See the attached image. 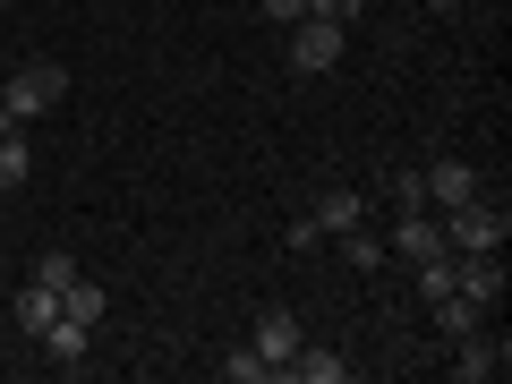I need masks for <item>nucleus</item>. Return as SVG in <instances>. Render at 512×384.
<instances>
[{"mask_svg": "<svg viewBox=\"0 0 512 384\" xmlns=\"http://www.w3.org/2000/svg\"><path fill=\"white\" fill-rule=\"evenodd\" d=\"M504 239H512V222H504V205H487V197H470V205L444 214V248L453 256H504Z\"/></svg>", "mask_w": 512, "mask_h": 384, "instance_id": "obj_1", "label": "nucleus"}, {"mask_svg": "<svg viewBox=\"0 0 512 384\" xmlns=\"http://www.w3.org/2000/svg\"><path fill=\"white\" fill-rule=\"evenodd\" d=\"M60 94H69V69H60V60H26L18 77H9V86H0V103H9V120H43V111H60Z\"/></svg>", "mask_w": 512, "mask_h": 384, "instance_id": "obj_2", "label": "nucleus"}, {"mask_svg": "<svg viewBox=\"0 0 512 384\" xmlns=\"http://www.w3.org/2000/svg\"><path fill=\"white\" fill-rule=\"evenodd\" d=\"M282 35H291V69H299V77H325L333 60H342L350 26H333V18H299V26H282Z\"/></svg>", "mask_w": 512, "mask_h": 384, "instance_id": "obj_3", "label": "nucleus"}, {"mask_svg": "<svg viewBox=\"0 0 512 384\" xmlns=\"http://www.w3.org/2000/svg\"><path fill=\"white\" fill-rule=\"evenodd\" d=\"M248 342H256V359L274 367V384H291V359H299V342H308V333H299V316H291V308H265Z\"/></svg>", "mask_w": 512, "mask_h": 384, "instance_id": "obj_4", "label": "nucleus"}, {"mask_svg": "<svg viewBox=\"0 0 512 384\" xmlns=\"http://www.w3.org/2000/svg\"><path fill=\"white\" fill-rule=\"evenodd\" d=\"M470 197H487L470 163H427L419 171V205H427V214H453V205H470Z\"/></svg>", "mask_w": 512, "mask_h": 384, "instance_id": "obj_5", "label": "nucleus"}, {"mask_svg": "<svg viewBox=\"0 0 512 384\" xmlns=\"http://www.w3.org/2000/svg\"><path fill=\"white\" fill-rule=\"evenodd\" d=\"M504 367H512V342H504V333L478 325V333H461V342H453V376H461V384H487V376H504Z\"/></svg>", "mask_w": 512, "mask_h": 384, "instance_id": "obj_6", "label": "nucleus"}, {"mask_svg": "<svg viewBox=\"0 0 512 384\" xmlns=\"http://www.w3.org/2000/svg\"><path fill=\"white\" fill-rule=\"evenodd\" d=\"M393 256H410V265H427V256H453L444 248V222L427 214V205H402V222H393V239H384Z\"/></svg>", "mask_w": 512, "mask_h": 384, "instance_id": "obj_7", "label": "nucleus"}, {"mask_svg": "<svg viewBox=\"0 0 512 384\" xmlns=\"http://www.w3.org/2000/svg\"><path fill=\"white\" fill-rule=\"evenodd\" d=\"M453 291H470L478 308L495 316V299L512 291V282H504V256H453Z\"/></svg>", "mask_w": 512, "mask_h": 384, "instance_id": "obj_8", "label": "nucleus"}, {"mask_svg": "<svg viewBox=\"0 0 512 384\" xmlns=\"http://www.w3.org/2000/svg\"><path fill=\"white\" fill-rule=\"evenodd\" d=\"M308 222H316V231L333 239V231H359V222H367V205H359V188H325V197H316V214H308Z\"/></svg>", "mask_w": 512, "mask_h": 384, "instance_id": "obj_9", "label": "nucleus"}, {"mask_svg": "<svg viewBox=\"0 0 512 384\" xmlns=\"http://www.w3.org/2000/svg\"><path fill=\"white\" fill-rule=\"evenodd\" d=\"M427 308H436V333H444V342H461V333L487 325V308H478L470 291H444V299H427Z\"/></svg>", "mask_w": 512, "mask_h": 384, "instance_id": "obj_10", "label": "nucleus"}, {"mask_svg": "<svg viewBox=\"0 0 512 384\" xmlns=\"http://www.w3.org/2000/svg\"><path fill=\"white\" fill-rule=\"evenodd\" d=\"M291 376H299V384H350V359H342V350H316V342H299Z\"/></svg>", "mask_w": 512, "mask_h": 384, "instance_id": "obj_11", "label": "nucleus"}, {"mask_svg": "<svg viewBox=\"0 0 512 384\" xmlns=\"http://www.w3.org/2000/svg\"><path fill=\"white\" fill-rule=\"evenodd\" d=\"M103 308H111V299H103V282H86V274H77L69 291H60V316H69V325H86V333L103 325Z\"/></svg>", "mask_w": 512, "mask_h": 384, "instance_id": "obj_12", "label": "nucleus"}, {"mask_svg": "<svg viewBox=\"0 0 512 384\" xmlns=\"http://www.w3.org/2000/svg\"><path fill=\"white\" fill-rule=\"evenodd\" d=\"M26 180H35V154H26V128H9L0 137V197H18Z\"/></svg>", "mask_w": 512, "mask_h": 384, "instance_id": "obj_13", "label": "nucleus"}, {"mask_svg": "<svg viewBox=\"0 0 512 384\" xmlns=\"http://www.w3.org/2000/svg\"><path fill=\"white\" fill-rule=\"evenodd\" d=\"M333 248H342L350 274H376V265H384V239L376 231H333Z\"/></svg>", "mask_w": 512, "mask_h": 384, "instance_id": "obj_14", "label": "nucleus"}, {"mask_svg": "<svg viewBox=\"0 0 512 384\" xmlns=\"http://www.w3.org/2000/svg\"><path fill=\"white\" fill-rule=\"evenodd\" d=\"M35 342H43V350H52V359H60V367H77V359H86V325H69V316H52V325H43V333H35Z\"/></svg>", "mask_w": 512, "mask_h": 384, "instance_id": "obj_15", "label": "nucleus"}, {"mask_svg": "<svg viewBox=\"0 0 512 384\" xmlns=\"http://www.w3.org/2000/svg\"><path fill=\"white\" fill-rule=\"evenodd\" d=\"M52 316H60V291H43V282H26V291H18V333H43Z\"/></svg>", "mask_w": 512, "mask_h": 384, "instance_id": "obj_16", "label": "nucleus"}, {"mask_svg": "<svg viewBox=\"0 0 512 384\" xmlns=\"http://www.w3.org/2000/svg\"><path fill=\"white\" fill-rule=\"evenodd\" d=\"M77 274H86V265H77L69 248H43V256H35V274H26V282H43V291H69Z\"/></svg>", "mask_w": 512, "mask_h": 384, "instance_id": "obj_17", "label": "nucleus"}, {"mask_svg": "<svg viewBox=\"0 0 512 384\" xmlns=\"http://www.w3.org/2000/svg\"><path fill=\"white\" fill-rule=\"evenodd\" d=\"M222 376L231 384H274V367L256 359V342H239V350H222Z\"/></svg>", "mask_w": 512, "mask_h": 384, "instance_id": "obj_18", "label": "nucleus"}, {"mask_svg": "<svg viewBox=\"0 0 512 384\" xmlns=\"http://www.w3.org/2000/svg\"><path fill=\"white\" fill-rule=\"evenodd\" d=\"M308 18H333V26H350V18H359V0H308Z\"/></svg>", "mask_w": 512, "mask_h": 384, "instance_id": "obj_19", "label": "nucleus"}, {"mask_svg": "<svg viewBox=\"0 0 512 384\" xmlns=\"http://www.w3.org/2000/svg\"><path fill=\"white\" fill-rule=\"evenodd\" d=\"M265 18H274V26H299V18H308V0H265Z\"/></svg>", "mask_w": 512, "mask_h": 384, "instance_id": "obj_20", "label": "nucleus"}, {"mask_svg": "<svg viewBox=\"0 0 512 384\" xmlns=\"http://www.w3.org/2000/svg\"><path fill=\"white\" fill-rule=\"evenodd\" d=\"M427 9H436V18H453V9H470V0H427Z\"/></svg>", "mask_w": 512, "mask_h": 384, "instance_id": "obj_21", "label": "nucleus"}, {"mask_svg": "<svg viewBox=\"0 0 512 384\" xmlns=\"http://www.w3.org/2000/svg\"><path fill=\"white\" fill-rule=\"evenodd\" d=\"M9 128H18V120H9V103H0V137H9Z\"/></svg>", "mask_w": 512, "mask_h": 384, "instance_id": "obj_22", "label": "nucleus"}, {"mask_svg": "<svg viewBox=\"0 0 512 384\" xmlns=\"http://www.w3.org/2000/svg\"><path fill=\"white\" fill-rule=\"evenodd\" d=\"M0 9H18V0H0Z\"/></svg>", "mask_w": 512, "mask_h": 384, "instance_id": "obj_23", "label": "nucleus"}]
</instances>
